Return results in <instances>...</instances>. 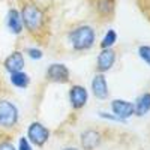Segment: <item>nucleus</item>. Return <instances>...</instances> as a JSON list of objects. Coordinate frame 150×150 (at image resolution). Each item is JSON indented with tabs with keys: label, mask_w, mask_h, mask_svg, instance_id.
<instances>
[{
	"label": "nucleus",
	"mask_w": 150,
	"mask_h": 150,
	"mask_svg": "<svg viewBox=\"0 0 150 150\" xmlns=\"http://www.w3.org/2000/svg\"><path fill=\"white\" fill-rule=\"evenodd\" d=\"M114 0H95V9L101 17H111L114 14Z\"/></svg>",
	"instance_id": "ddd939ff"
},
{
	"label": "nucleus",
	"mask_w": 150,
	"mask_h": 150,
	"mask_svg": "<svg viewBox=\"0 0 150 150\" xmlns=\"http://www.w3.org/2000/svg\"><path fill=\"white\" fill-rule=\"evenodd\" d=\"M21 21L23 27L26 29L30 35H41L45 27H47V15L41 6H38L36 3L27 2L24 3L21 11Z\"/></svg>",
	"instance_id": "f257e3e1"
},
{
	"label": "nucleus",
	"mask_w": 150,
	"mask_h": 150,
	"mask_svg": "<svg viewBox=\"0 0 150 150\" xmlns=\"http://www.w3.org/2000/svg\"><path fill=\"white\" fill-rule=\"evenodd\" d=\"M26 66V60H24V54L21 51H12L5 60H3V68L6 72L14 74L20 72Z\"/></svg>",
	"instance_id": "1a4fd4ad"
},
{
	"label": "nucleus",
	"mask_w": 150,
	"mask_h": 150,
	"mask_svg": "<svg viewBox=\"0 0 150 150\" xmlns=\"http://www.w3.org/2000/svg\"><path fill=\"white\" fill-rule=\"evenodd\" d=\"M18 107L9 99H0V128L11 129L18 123Z\"/></svg>",
	"instance_id": "7ed1b4c3"
},
{
	"label": "nucleus",
	"mask_w": 150,
	"mask_h": 150,
	"mask_svg": "<svg viewBox=\"0 0 150 150\" xmlns=\"http://www.w3.org/2000/svg\"><path fill=\"white\" fill-rule=\"evenodd\" d=\"M26 54H29V57H32L33 60H41V59L44 57L42 50L36 48V47H29V48H26Z\"/></svg>",
	"instance_id": "a211bd4d"
},
{
	"label": "nucleus",
	"mask_w": 150,
	"mask_h": 150,
	"mask_svg": "<svg viewBox=\"0 0 150 150\" xmlns=\"http://www.w3.org/2000/svg\"><path fill=\"white\" fill-rule=\"evenodd\" d=\"M92 92L96 99H107L108 98V83L104 74H96L92 80Z\"/></svg>",
	"instance_id": "f8f14e48"
},
{
	"label": "nucleus",
	"mask_w": 150,
	"mask_h": 150,
	"mask_svg": "<svg viewBox=\"0 0 150 150\" xmlns=\"http://www.w3.org/2000/svg\"><path fill=\"white\" fill-rule=\"evenodd\" d=\"M6 27L9 29L11 33L14 35H21L24 27H23V21H21V15L20 11L17 8H11L6 14Z\"/></svg>",
	"instance_id": "9b49d317"
},
{
	"label": "nucleus",
	"mask_w": 150,
	"mask_h": 150,
	"mask_svg": "<svg viewBox=\"0 0 150 150\" xmlns=\"http://www.w3.org/2000/svg\"><path fill=\"white\" fill-rule=\"evenodd\" d=\"M17 150H33V147H32L30 141L26 138V137H21L20 141H18V147H17Z\"/></svg>",
	"instance_id": "6ab92c4d"
},
{
	"label": "nucleus",
	"mask_w": 150,
	"mask_h": 150,
	"mask_svg": "<svg viewBox=\"0 0 150 150\" xmlns=\"http://www.w3.org/2000/svg\"><path fill=\"white\" fill-rule=\"evenodd\" d=\"M63 150H78V149L77 147H65Z\"/></svg>",
	"instance_id": "412c9836"
},
{
	"label": "nucleus",
	"mask_w": 150,
	"mask_h": 150,
	"mask_svg": "<svg viewBox=\"0 0 150 150\" xmlns=\"http://www.w3.org/2000/svg\"><path fill=\"white\" fill-rule=\"evenodd\" d=\"M101 141H102L101 132H98L95 129H87L80 137V143H81V147L84 150H95L101 144Z\"/></svg>",
	"instance_id": "9d476101"
},
{
	"label": "nucleus",
	"mask_w": 150,
	"mask_h": 150,
	"mask_svg": "<svg viewBox=\"0 0 150 150\" xmlns=\"http://www.w3.org/2000/svg\"><path fill=\"white\" fill-rule=\"evenodd\" d=\"M0 150H17V147L8 140H0Z\"/></svg>",
	"instance_id": "aec40b11"
},
{
	"label": "nucleus",
	"mask_w": 150,
	"mask_h": 150,
	"mask_svg": "<svg viewBox=\"0 0 150 150\" xmlns=\"http://www.w3.org/2000/svg\"><path fill=\"white\" fill-rule=\"evenodd\" d=\"M26 138L30 141V144L36 147H42L50 140V129L41 122H32L27 128Z\"/></svg>",
	"instance_id": "20e7f679"
},
{
	"label": "nucleus",
	"mask_w": 150,
	"mask_h": 150,
	"mask_svg": "<svg viewBox=\"0 0 150 150\" xmlns=\"http://www.w3.org/2000/svg\"><path fill=\"white\" fill-rule=\"evenodd\" d=\"M111 111L112 116H116L120 122H125L135 114V107L132 102L125 101V99H114L111 101Z\"/></svg>",
	"instance_id": "423d86ee"
},
{
	"label": "nucleus",
	"mask_w": 150,
	"mask_h": 150,
	"mask_svg": "<svg viewBox=\"0 0 150 150\" xmlns=\"http://www.w3.org/2000/svg\"><path fill=\"white\" fill-rule=\"evenodd\" d=\"M138 56L140 59L150 66V45H140L138 47Z\"/></svg>",
	"instance_id": "f3484780"
},
{
	"label": "nucleus",
	"mask_w": 150,
	"mask_h": 150,
	"mask_svg": "<svg viewBox=\"0 0 150 150\" xmlns=\"http://www.w3.org/2000/svg\"><path fill=\"white\" fill-rule=\"evenodd\" d=\"M114 63H116V51L112 48H105L98 54L96 69L99 71V74H105L114 66Z\"/></svg>",
	"instance_id": "0eeeda50"
},
{
	"label": "nucleus",
	"mask_w": 150,
	"mask_h": 150,
	"mask_svg": "<svg viewBox=\"0 0 150 150\" xmlns=\"http://www.w3.org/2000/svg\"><path fill=\"white\" fill-rule=\"evenodd\" d=\"M135 107V114L137 116H144L150 111V92H146L138 96V99L134 104Z\"/></svg>",
	"instance_id": "2eb2a0df"
},
{
	"label": "nucleus",
	"mask_w": 150,
	"mask_h": 150,
	"mask_svg": "<svg viewBox=\"0 0 150 150\" xmlns=\"http://www.w3.org/2000/svg\"><path fill=\"white\" fill-rule=\"evenodd\" d=\"M68 41L75 51H87L96 42V32L89 24H81L69 32Z\"/></svg>",
	"instance_id": "f03ea898"
},
{
	"label": "nucleus",
	"mask_w": 150,
	"mask_h": 150,
	"mask_svg": "<svg viewBox=\"0 0 150 150\" xmlns=\"http://www.w3.org/2000/svg\"><path fill=\"white\" fill-rule=\"evenodd\" d=\"M45 77H47L48 81H51V83L66 84L69 81L71 72H69L68 66L63 65V63H51L45 71Z\"/></svg>",
	"instance_id": "39448f33"
},
{
	"label": "nucleus",
	"mask_w": 150,
	"mask_h": 150,
	"mask_svg": "<svg viewBox=\"0 0 150 150\" xmlns=\"http://www.w3.org/2000/svg\"><path fill=\"white\" fill-rule=\"evenodd\" d=\"M87 99H89V93H87L86 87L80 86V84H75L71 87L69 90V102L71 107L74 110H80L87 104Z\"/></svg>",
	"instance_id": "6e6552de"
},
{
	"label": "nucleus",
	"mask_w": 150,
	"mask_h": 150,
	"mask_svg": "<svg viewBox=\"0 0 150 150\" xmlns=\"http://www.w3.org/2000/svg\"><path fill=\"white\" fill-rule=\"evenodd\" d=\"M116 42H117V33H116V30L110 29V30L105 33V36L102 38L101 48H102V50H105V48H112V45H114Z\"/></svg>",
	"instance_id": "dca6fc26"
},
{
	"label": "nucleus",
	"mask_w": 150,
	"mask_h": 150,
	"mask_svg": "<svg viewBox=\"0 0 150 150\" xmlns=\"http://www.w3.org/2000/svg\"><path fill=\"white\" fill-rule=\"evenodd\" d=\"M9 81L17 89H27L30 84V77L24 71H20V72L9 74Z\"/></svg>",
	"instance_id": "4468645a"
}]
</instances>
